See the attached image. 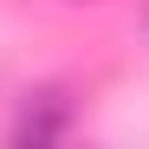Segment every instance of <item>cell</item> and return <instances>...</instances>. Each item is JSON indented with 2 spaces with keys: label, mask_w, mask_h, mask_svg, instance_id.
Wrapping results in <instances>:
<instances>
[{
  "label": "cell",
  "mask_w": 149,
  "mask_h": 149,
  "mask_svg": "<svg viewBox=\"0 0 149 149\" xmlns=\"http://www.w3.org/2000/svg\"><path fill=\"white\" fill-rule=\"evenodd\" d=\"M65 130H71L65 91H39V97H26V110L13 117V136H19V143H52V136H65Z\"/></svg>",
  "instance_id": "obj_1"
}]
</instances>
